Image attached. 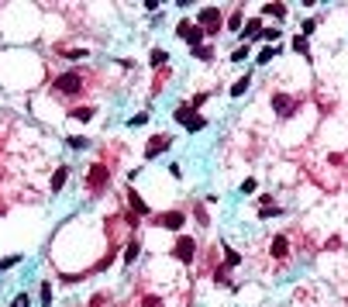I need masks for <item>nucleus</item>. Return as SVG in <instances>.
Instances as JSON below:
<instances>
[{
	"instance_id": "1",
	"label": "nucleus",
	"mask_w": 348,
	"mask_h": 307,
	"mask_svg": "<svg viewBox=\"0 0 348 307\" xmlns=\"http://www.w3.org/2000/svg\"><path fill=\"white\" fill-rule=\"evenodd\" d=\"M173 255H176L183 266H190V262H193V255H197V238H190V235H176Z\"/></svg>"
},
{
	"instance_id": "2",
	"label": "nucleus",
	"mask_w": 348,
	"mask_h": 307,
	"mask_svg": "<svg viewBox=\"0 0 348 307\" xmlns=\"http://www.w3.org/2000/svg\"><path fill=\"white\" fill-rule=\"evenodd\" d=\"M79 86H83V76H79V73H62V76L56 79V86H52V90H56L59 97H76V93H79Z\"/></svg>"
},
{
	"instance_id": "3",
	"label": "nucleus",
	"mask_w": 348,
	"mask_h": 307,
	"mask_svg": "<svg viewBox=\"0 0 348 307\" xmlns=\"http://www.w3.org/2000/svg\"><path fill=\"white\" fill-rule=\"evenodd\" d=\"M221 24H224V17H221L217 7H204V10H200V28H204V35H217Z\"/></svg>"
},
{
	"instance_id": "4",
	"label": "nucleus",
	"mask_w": 348,
	"mask_h": 307,
	"mask_svg": "<svg viewBox=\"0 0 348 307\" xmlns=\"http://www.w3.org/2000/svg\"><path fill=\"white\" fill-rule=\"evenodd\" d=\"M176 35H179L183 42H190V49H197L200 38H204V28H200V24H190V21H179V24H176Z\"/></svg>"
},
{
	"instance_id": "5",
	"label": "nucleus",
	"mask_w": 348,
	"mask_h": 307,
	"mask_svg": "<svg viewBox=\"0 0 348 307\" xmlns=\"http://www.w3.org/2000/svg\"><path fill=\"white\" fill-rule=\"evenodd\" d=\"M155 225L166 228V231H179L183 225H186V214H183V211H166V214L155 218Z\"/></svg>"
},
{
	"instance_id": "6",
	"label": "nucleus",
	"mask_w": 348,
	"mask_h": 307,
	"mask_svg": "<svg viewBox=\"0 0 348 307\" xmlns=\"http://www.w3.org/2000/svg\"><path fill=\"white\" fill-rule=\"evenodd\" d=\"M273 111H276V118H290V114L296 111V97H290V93H273Z\"/></svg>"
},
{
	"instance_id": "7",
	"label": "nucleus",
	"mask_w": 348,
	"mask_h": 307,
	"mask_svg": "<svg viewBox=\"0 0 348 307\" xmlns=\"http://www.w3.org/2000/svg\"><path fill=\"white\" fill-rule=\"evenodd\" d=\"M86 186H90V190H104V186H107V166H100V162H97V166H90Z\"/></svg>"
},
{
	"instance_id": "8",
	"label": "nucleus",
	"mask_w": 348,
	"mask_h": 307,
	"mask_svg": "<svg viewBox=\"0 0 348 307\" xmlns=\"http://www.w3.org/2000/svg\"><path fill=\"white\" fill-rule=\"evenodd\" d=\"M169 142H173L169 135H155V138L145 145V159H155V155H162L166 149H169Z\"/></svg>"
},
{
	"instance_id": "9",
	"label": "nucleus",
	"mask_w": 348,
	"mask_h": 307,
	"mask_svg": "<svg viewBox=\"0 0 348 307\" xmlns=\"http://www.w3.org/2000/svg\"><path fill=\"white\" fill-rule=\"evenodd\" d=\"M173 118H176V124H183V128H186V124H190V121L197 118V111H193L190 104H179V107L173 111Z\"/></svg>"
},
{
	"instance_id": "10",
	"label": "nucleus",
	"mask_w": 348,
	"mask_h": 307,
	"mask_svg": "<svg viewBox=\"0 0 348 307\" xmlns=\"http://www.w3.org/2000/svg\"><path fill=\"white\" fill-rule=\"evenodd\" d=\"M262 35V17H252V21H245V28H241V38H259Z\"/></svg>"
},
{
	"instance_id": "11",
	"label": "nucleus",
	"mask_w": 348,
	"mask_h": 307,
	"mask_svg": "<svg viewBox=\"0 0 348 307\" xmlns=\"http://www.w3.org/2000/svg\"><path fill=\"white\" fill-rule=\"evenodd\" d=\"M286 255H290V242H286V235H276V238H273V259L283 262Z\"/></svg>"
},
{
	"instance_id": "12",
	"label": "nucleus",
	"mask_w": 348,
	"mask_h": 307,
	"mask_svg": "<svg viewBox=\"0 0 348 307\" xmlns=\"http://www.w3.org/2000/svg\"><path fill=\"white\" fill-rule=\"evenodd\" d=\"M66 180H69V166H59V169L52 173V193H59V190L66 186Z\"/></svg>"
},
{
	"instance_id": "13",
	"label": "nucleus",
	"mask_w": 348,
	"mask_h": 307,
	"mask_svg": "<svg viewBox=\"0 0 348 307\" xmlns=\"http://www.w3.org/2000/svg\"><path fill=\"white\" fill-rule=\"evenodd\" d=\"M128 204H131V211H138V214H148V204L141 200L135 190H128Z\"/></svg>"
},
{
	"instance_id": "14",
	"label": "nucleus",
	"mask_w": 348,
	"mask_h": 307,
	"mask_svg": "<svg viewBox=\"0 0 348 307\" xmlns=\"http://www.w3.org/2000/svg\"><path fill=\"white\" fill-rule=\"evenodd\" d=\"M214 280H217V287H231V290H234V283H231V276H228V266H217V269H214Z\"/></svg>"
},
{
	"instance_id": "15",
	"label": "nucleus",
	"mask_w": 348,
	"mask_h": 307,
	"mask_svg": "<svg viewBox=\"0 0 348 307\" xmlns=\"http://www.w3.org/2000/svg\"><path fill=\"white\" fill-rule=\"evenodd\" d=\"M138 252H141L138 238H131V242H128V248H124V262H128V266H131V262H135V259H138Z\"/></svg>"
},
{
	"instance_id": "16",
	"label": "nucleus",
	"mask_w": 348,
	"mask_h": 307,
	"mask_svg": "<svg viewBox=\"0 0 348 307\" xmlns=\"http://www.w3.org/2000/svg\"><path fill=\"white\" fill-rule=\"evenodd\" d=\"M228 28H231V31H241V28H245V17H241V10H231V14H228Z\"/></svg>"
},
{
	"instance_id": "17",
	"label": "nucleus",
	"mask_w": 348,
	"mask_h": 307,
	"mask_svg": "<svg viewBox=\"0 0 348 307\" xmlns=\"http://www.w3.org/2000/svg\"><path fill=\"white\" fill-rule=\"evenodd\" d=\"M262 14H269V17H286V3H266Z\"/></svg>"
},
{
	"instance_id": "18",
	"label": "nucleus",
	"mask_w": 348,
	"mask_h": 307,
	"mask_svg": "<svg viewBox=\"0 0 348 307\" xmlns=\"http://www.w3.org/2000/svg\"><path fill=\"white\" fill-rule=\"evenodd\" d=\"M238 262H241V255H238V252H234L231 245H224V266L231 269V266H238Z\"/></svg>"
},
{
	"instance_id": "19",
	"label": "nucleus",
	"mask_w": 348,
	"mask_h": 307,
	"mask_svg": "<svg viewBox=\"0 0 348 307\" xmlns=\"http://www.w3.org/2000/svg\"><path fill=\"white\" fill-rule=\"evenodd\" d=\"M248 83H252V76H241L238 83H234V86H231V90H228V93H231V97H241V93L248 90Z\"/></svg>"
},
{
	"instance_id": "20",
	"label": "nucleus",
	"mask_w": 348,
	"mask_h": 307,
	"mask_svg": "<svg viewBox=\"0 0 348 307\" xmlns=\"http://www.w3.org/2000/svg\"><path fill=\"white\" fill-rule=\"evenodd\" d=\"M193 59H204V62H210V59H214V49H210V45H197V49H193Z\"/></svg>"
},
{
	"instance_id": "21",
	"label": "nucleus",
	"mask_w": 348,
	"mask_h": 307,
	"mask_svg": "<svg viewBox=\"0 0 348 307\" xmlns=\"http://www.w3.org/2000/svg\"><path fill=\"white\" fill-rule=\"evenodd\" d=\"M204 124H207V118H204V114H197V118H193V121L186 124V131H190V135H197V131L204 128Z\"/></svg>"
},
{
	"instance_id": "22",
	"label": "nucleus",
	"mask_w": 348,
	"mask_h": 307,
	"mask_svg": "<svg viewBox=\"0 0 348 307\" xmlns=\"http://www.w3.org/2000/svg\"><path fill=\"white\" fill-rule=\"evenodd\" d=\"M69 118H76V121H90V118H93V107H76Z\"/></svg>"
},
{
	"instance_id": "23",
	"label": "nucleus",
	"mask_w": 348,
	"mask_h": 307,
	"mask_svg": "<svg viewBox=\"0 0 348 307\" xmlns=\"http://www.w3.org/2000/svg\"><path fill=\"white\" fill-rule=\"evenodd\" d=\"M66 145H69V149H76V152H79V149H86V145H90V142H86V138H79V135H69V138H66Z\"/></svg>"
},
{
	"instance_id": "24",
	"label": "nucleus",
	"mask_w": 348,
	"mask_h": 307,
	"mask_svg": "<svg viewBox=\"0 0 348 307\" xmlns=\"http://www.w3.org/2000/svg\"><path fill=\"white\" fill-rule=\"evenodd\" d=\"M273 56H276V49H262V52L255 56V62H259V66H266V62H273Z\"/></svg>"
},
{
	"instance_id": "25",
	"label": "nucleus",
	"mask_w": 348,
	"mask_h": 307,
	"mask_svg": "<svg viewBox=\"0 0 348 307\" xmlns=\"http://www.w3.org/2000/svg\"><path fill=\"white\" fill-rule=\"evenodd\" d=\"M314 31H317V17H307V21H303V38H310Z\"/></svg>"
},
{
	"instance_id": "26",
	"label": "nucleus",
	"mask_w": 348,
	"mask_h": 307,
	"mask_svg": "<svg viewBox=\"0 0 348 307\" xmlns=\"http://www.w3.org/2000/svg\"><path fill=\"white\" fill-rule=\"evenodd\" d=\"M166 59H169V56H166L162 49H155V52H152V66H166Z\"/></svg>"
},
{
	"instance_id": "27",
	"label": "nucleus",
	"mask_w": 348,
	"mask_h": 307,
	"mask_svg": "<svg viewBox=\"0 0 348 307\" xmlns=\"http://www.w3.org/2000/svg\"><path fill=\"white\" fill-rule=\"evenodd\" d=\"M17 262H21V255H7V259H0V273L10 269V266H17Z\"/></svg>"
},
{
	"instance_id": "28",
	"label": "nucleus",
	"mask_w": 348,
	"mask_h": 307,
	"mask_svg": "<svg viewBox=\"0 0 348 307\" xmlns=\"http://www.w3.org/2000/svg\"><path fill=\"white\" fill-rule=\"evenodd\" d=\"M42 304L45 307L52 304V287H49V283H42Z\"/></svg>"
},
{
	"instance_id": "29",
	"label": "nucleus",
	"mask_w": 348,
	"mask_h": 307,
	"mask_svg": "<svg viewBox=\"0 0 348 307\" xmlns=\"http://www.w3.org/2000/svg\"><path fill=\"white\" fill-rule=\"evenodd\" d=\"M293 49H296V52H307V38L296 35V38H293Z\"/></svg>"
},
{
	"instance_id": "30",
	"label": "nucleus",
	"mask_w": 348,
	"mask_h": 307,
	"mask_svg": "<svg viewBox=\"0 0 348 307\" xmlns=\"http://www.w3.org/2000/svg\"><path fill=\"white\" fill-rule=\"evenodd\" d=\"M28 304H31V301H28V294H17V297H14V304H10V307H28Z\"/></svg>"
},
{
	"instance_id": "31",
	"label": "nucleus",
	"mask_w": 348,
	"mask_h": 307,
	"mask_svg": "<svg viewBox=\"0 0 348 307\" xmlns=\"http://www.w3.org/2000/svg\"><path fill=\"white\" fill-rule=\"evenodd\" d=\"M245 56H248V49H245V45H241V49H234V52H231V59H234V62H241V59H245Z\"/></svg>"
},
{
	"instance_id": "32",
	"label": "nucleus",
	"mask_w": 348,
	"mask_h": 307,
	"mask_svg": "<svg viewBox=\"0 0 348 307\" xmlns=\"http://www.w3.org/2000/svg\"><path fill=\"white\" fill-rule=\"evenodd\" d=\"M262 38H266V42H276V38H279V28H269V31H262Z\"/></svg>"
},
{
	"instance_id": "33",
	"label": "nucleus",
	"mask_w": 348,
	"mask_h": 307,
	"mask_svg": "<svg viewBox=\"0 0 348 307\" xmlns=\"http://www.w3.org/2000/svg\"><path fill=\"white\" fill-rule=\"evenodd\" d=\"M141 307H162V301H159V297H145V301H141Z\"/></svg>"
},
{
	"instance_id": "34",
	"label": "nucleus",
	"mask_w": 348,
	"mask_h": 307,
	"mask_svg": "<svg viewBox=\"0 0 348 307\" xmlns=\"http://www.w3.org/2000/svg\"><path fill=\"white\" fill-rule=\"evenodd\" d=\"M69 59H86V49H72V52H66Z\"/></svg>"
},
{
	"instance_id": "35",
	"label": "nucleus",
	"mask_w": 348,
	"mask_h": 307,
	"mask_svg": "<svg viewBox=\"0 0 348 307\" xmlns=\"http://www.w3.org/2000/svg\"><path fill=\"white\" fill-rule=\"evenodd\" d=\"M145 121H148V114H145V111H141V114H135V118H131V124H135V128H138V124H145Z\"/></svg>"
}]
</instances>
